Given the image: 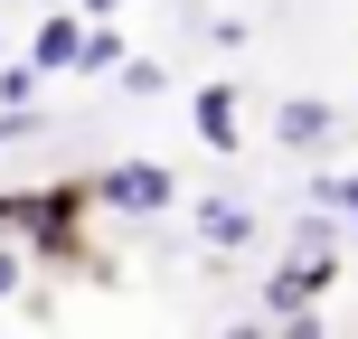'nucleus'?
<instances>
[{"label":"nucleus","instance_id":"f257e3e1","mask_svg":"<svg viewBox=\"0 0 358 339\" xmlns=\"http://www.w3.org/2000/svg\"><path fill=\"white\" fill-rule=\"evenodd\" d=\"M330 283H340V236H330V217H302L292 254L264 273V311H273V321H283V311H321Z\"/></svg>","mask_w":358,"mask_h":339},{"label":"nucleus","instance_id":"f03ea898","mask_svg":"<svg viewBox=\"0 0 358 339\" xmlns=\"http://www.w3.org/2000/svg\"><path fill=\"white\" fill-rule=\"evenodd\" d=\"M85 208H104V217H161V208H179V179L161 161H104L85 179Z\"/></svg>","mask_w":358,"mask_h":339},{"label":"nucleus","instance_id":"7ed1b4c3","mask_svg":"<svg viewBox=\"0 0 358 339\" xmlns=\"http://www.w3.org/2000/svg\"><path fill=\"white\" fill-rule=\"evenodd\" d=\"M189 123H198V142H208V151H245V94L217 75V85L189 94Z\"/></svg>","mask_w":358,"mask_h":339},{"label":"nucleus","instance_id":"20e7f679","mask_svg":"<svg viewBox=\"0 0 358 339\" xmlns=\"http://www.w3.org/2000/svg\"><path fill=\"white\" fill-rule=\"evenodd\" d=\"M189 226H198V245H208V254H245V245H255V208H245L236 189L198 198V208H189Z\"/></svg>","mask_w":358,"mask_h":339},{"label":"nucleus","instance_id":"39448f33","mask_svg":"<svg viewBox=\"0 0 358 339\" xmlns=\"http://www.w3.org/2000/svg\"><path fill=\"white\" fill-rule=\"evenodd\" d=\"M330 132H340V113L311 104V94H283V104H273V142L283 151H330Z\"/></svg>","mask_w":358,"mask_h":339},{"label":"nucleus","instance_id":"423d86ee","mask_svg":"<svg viewBox=\"0 0 358 339\" xmlns=\"http://www.w3.org/2000/svg\"><path fill=\"white\" fill-rule=\"evenodd\" d=\"M76 38H85V19H76V10H48L19 66H29V75H57V66H76Z\"/></svg>","mask_w":358,"mask_h":339},{"label":"nucleus","instance_id":"0eeeda50","mask_svg":"<svg viewBox=\"0 0 358 339\" xmlns=\"http://www.w3.org/2000/svg\"><path fill=\"white\" fill-rule=\"evenodd\" d=\"M123 57H132V48H123V29H113V19H94V29L76 38V66H85V75H113Z\"/></svg>","mask_w":358,"mask_h":339},{"label":"nucleus","instance_id":"6e6552de","mask_svg":"<svg viewBox=\"0 0 358 339\" xmlns=\"http://www.w3.org/2000/svg\"><path fill=\"white\" fill-rule=\"evenodd\" d=\"M0 113H38V75L0 57Z\"/></svg>","mask_w":358,"mask_h":339},{"label":"nucleus","instance_id":"1a4fd4ad","mask_svg":"<svg viewBox=\"0 0 358 339\" xmlns=\"http://www.w3.org/2000/svg\"><path fill=\"white\" fill-rule=\"evenodd\" d=\"M311 208H340V217H358V170H330L321 189H311Z\"/></svg>","mask_w":358,"mask_h":339},{"label":"nucleus","instance_id":"9d476101","mask_svg":"<svg viewBox=\"0 0 358 339\" xmlns=\"http://www.w3.org/2000/svg\"><path fill=\"white\" fill-rule=\"evenodd\" d=\"M113 75H123V94H161V85H170V75H161V66H142V57H123Z\"/></svg>","mask_w":358,"mask_h":339},{"label":"nucleus","instance_id":"9b49d317","mask_svg":"<svg viewBox=\"0 0 358 339\" xmlns=\"http://www.w3.org/2000/svg\"><path fill=\"white\" fill-rule=\"evenodd\" d=\"M19 283H29V254H19V245H0V302H10Z\"/></svg>","mask_w":358,"mask_h":339},{"label":"nucleus","instance_id":"f8f14e48","mask_svg":"<svg viewBox=\"0 0 358 339\" xmlns=\"http://www.w3.org/2000/svg\"><path fill=\"white\" fill-rule=\"evenodd\" d=\"M273 339H321V311H283V330Z\"/></svg>","mask_w":358,"mask_h":339},{"label":"nucleus","instance_id":"ddd939ff","mask_svg":"<svg viewBox=\"0 0 358 339\" xmlns=\"http://www.w3.org/2000/svg\"><path fill=\"white\" fill-rule=\"evenodd\" d=\"M217 339H273V321H227Z\"/></svg>","mask_w":358,"mask_h":339},{"label":"nucleus","instance_id":"4468645a","mask_svg":"<svg viewBox=\"0 0 358 339\" xmlns=\"http://www.w3.org/2000/svg\"><path fill=\"white\" fill-rule=\"evenodd\" d=\"M113 10H123V0H76V19H85V29H94V19H113Z\"/></svg>","mask_w":358,"mask_h":339},{"label":"nucleus","instance_id":"2eb2a0df","mask_svg":"<svg viewBox=\"0 0 358 339\" xmlns=\"http://www.w3.org/2000/svg\"><path fill=\"white\" fill-rule=\"evenodd\" d=\"M38 10H66V0H38Z\"/></svg>","mask_w":358,"mask_h":339}]
</instances>
